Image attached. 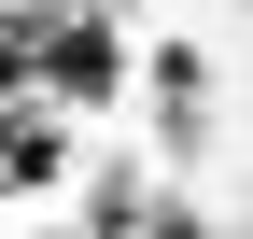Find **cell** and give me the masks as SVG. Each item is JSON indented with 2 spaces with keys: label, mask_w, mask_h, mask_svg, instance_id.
I'll list each match as a JSON object with an SVG mask.
<instances>
[{
  "label": "cell",
  "mask_w": 253,
  "mask_h": 239,
  "mask_svg": "<svg viewBox=\"0 0 253 239\" xmlns=\"http://www.w3.org/2000/svg\"><path fill=\"white\" fill-rule=\"evenodd\" d=\"M42 239H84V225H42Z\"/></svg>",
  "instance_id": "1"
}]
</instances>
